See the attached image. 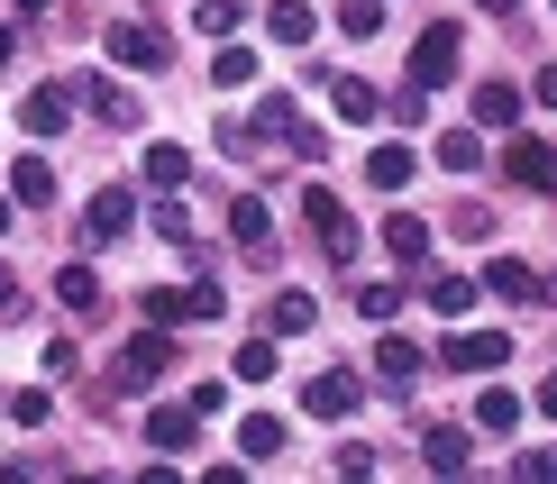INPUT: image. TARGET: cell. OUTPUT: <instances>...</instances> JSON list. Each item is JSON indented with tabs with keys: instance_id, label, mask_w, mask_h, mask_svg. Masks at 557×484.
<instances>
[{
	"instance_id": "cell-36",
	"label": "cell",
	"mask_w": 557,
	"mask_h": 484,
	"mask_svg": "<svg viewBox=\"0 0 557 484\" xmlns=\"http://www.w3.org/2000/svg\"><path fill=\"white\" fill-rule=\"evenodd\" d=\"M147 320H156V330H174V320H193V293H147Z\"/></svg>"
},
{
	"instance_id": "cell-13",
	"label": "cell",
	"mask_w": 557,
	"mask_h": 484,
	"mask_svg": "<svg viewBox=\"0 0 557 484\" xmlns=\"http://www.w3.org/2000/svg\"><path fill=\"white\" fill-rule=\"evenodd\" d=\"M238 457L247 467H274V457H284V421H274V411H247L238 421Z\"/></svg>"
},
{
	"instance_id": "cell-29",
	"label": "cell",
	"mask_w": 557,
	"mask_h": 484,
	"mask_svg": "<svg viewBox=\"0 0 557 484\" xmlns=\"http://www.w3.org/2000/svg\"><path fill=\"white\" fill-rule=\"evenodd\" d=\"M55 293H64V311H91V302H101V274H91V265H64Z\"/></svg>"
},
{
	"instance_id": "cell-43",
	"label": "cell",
	"mask_w": 557,
	"mask_h": 484,
	"mask_svg": "<svg viewBox=\"0 0 557 484\" xmlns=\"http://www.w3.org/2000/svg\"><path fill=\"white\" fill-rule=\"evenodd\" d=\"M540 411H548V421H557V375H548V384H540Z\"/></svg>"
},
{
	"instance_id": "cell-19",
	"label": "cell",
	"mask_w": 557,
	"mask_h": 484,
	"mask_svg": "<svg viewBox=\"0 0 557 484\" xmlns=\"http://www.w3.org/2000/svg\"><path fill=\"white\" fill-rule=\"evenodd\" d=\"M74 91H83V101H91V110H101V120H110V128H128V120H137V101H128V91H120V83H110V74H83Z\"/></svg>"
},
{
	"instance_id": "cell-26",
	"label": "cell",
	"mask_w": 557,
	"mask_h": 484,
	"mask_svg": "<svg viewBox=\"0 0 557 484\" xmlns=\"http://www.w3.org/2000/svg\"><path fill=\"white\" fill-rule=\"evenodd\" d=\"M274 330H284V338H301V330H311V320H320V302H311V293H274Z\"/></svg>"
},
{
	"instance_id": "cell-23",
	"label": "cell",
	"mask_w": 557,
	"mask_h": 484,
	"mask_svg": "<svg viewBox=\"0 0 557 484\" xmlns=\"http://www.w3.org/2000/svg\"><path fill=\"white\" fill-rule=\"evenodd\" d=\"M183 174H193V156H183V147H147V174H137V183H147V193H174Z\"/></svg>"
},
{
	"instance_id": "cell-21",
	"label": "cell",
	"mask_w": 557,
	"mask_h": 484,
	"mask_svg": "<svg viewBox=\"0 0 557 484\" xmlns=\"http://www.w3.org/2000/svg\"><path fill=\"white\" fill-rule=\"evenodd\" d=\"M438 165H448V174H475V165H484V137H475V128H438Z\"/></svg>"
},
{
	"instance_id": "cell-1",
	"label": "cell",
	"mask_w": 557,
	"mask_h": 484,
	"mask_svg": "<svg viewBox=\"0 0 557 484\" xmlns=\"http://www.w3.org/2000/svg\"><path fill=\"white\" fill-rule=\"evenodd\" d=\"M110 64H128V74H165L174 37L156 28V18H120V28H110Z\"/></svg>"
},
{
	"instance_id": "cell-17",
	"label": "cell",
	"mask_w": 557,
	"mask_h": 484,
	"mask_svg": "<svg viewBox=\"0 0 557 484\" xmlns=\"http://www.w3.org/2000/svg\"><path fill=\"white\" fill-rule=\"evenodd\" d=\"M384 247H393L403 265H421V257H430V220H421V211H393V220H384Z\"/></svg>"
},
{
	"instance_id": "cell-46",
	"label": "cell",
	"mask_w": 557,
	"mask_h": 484,
	"mask_svg": "<svg viewBox=\"0 0 557 484\" xmlns=\"http://www.w3.org/2000/svg\"><path fill=\"white\" fill-rule=\"evenodd\" d=\"M18 10H28V18H37V10H46V0H18Z\"/></svg>"
},
{
	"instance_id": "cell-38",
	"label": "cell",
	"mask_w": 557,
	"mask_h": 484,
	"mask_svg": "<svg viewBox=\"0 0 557 484\" xmlns=\"http://www.w3.org/2000/svg\"><path fill=\"white\" fill-rule=\"evenodd\" d=\"M512 475H530V484H557V448H521V457H512Z\"/></svg>"
},
{
	"instance_id": "cell-22",
	"label": "cell",
	"mask_w": 557,
	"mask_h": 484,
	"mask_svg": "<svg viewBox=\"0 0 557 484\" xmlns=\"http://www.w3.org/2000/svg\"><path fill=\"white\" fill-rule=\"evenodd\" d=\"M421 302H430L438 320H457V311L475 302V284H467V274H430V284H421Z\"/></svg>"
},
{
	"instance_id": "cell-6",
	"label": "cell",
	"mask_w": 557,
	"mask_h": 484,
	"mask_svg": "<svg viewBox=\"0 0 557 484\" xmlns=\"http://www.w3.org/2000/svg\"><path fill=\"white\" fill-rule=\"evenodd\" d=\"M503 174H512L521 193H557V147L548 137H503Z\"/></svg>"
},
{
	"instance_id": "cell-27",
	"label": "cell",
	"mask_w": 557,
	"mask_h": 484,
	"mask_svg": "<svg viewBox=\"0 0 557 484\" xmlns=\"http://www.w3.org/2000/svg\"><path fill=\"white\" fill-rule=\"evenodd\" d=\"M211 83H220V91H247V83H257V55H247V46H220V55H211Z\"/></svg>"
},
{
	"instance_id": "cell-37",
	"label": "cell",
	"mask_w": 557,
	"mask_h": 484,
	"mask_svg": "<svg viewBox=\"0 0 557 484\" xmlns=\"http://www.w3.org/2000/svg\"><path fill=\"white\" fill-rule=\"evenodd\" d=\"M147 228H156V238H193V220H183V201H174V193L147 211Z\"/></svg>"
},
{
	"instance_id": "cell-15",
	"label": "cell",
	"mask_w": 557,
	"mask_h": 484,
	"mask_svg": "<svg viewBox=\"0 0 557 484\" xmlns=\"http://www.w3.org/2000/svg\"><path fill=\"white\" fill-rule=\"evenodd\" d=\"M165 357H174V338H147V330H137L128 357H120V384H156V375H165Z\"/></svg>"
},
{
	"instance_id": "cell-9",
	"label": "cell",
	"mask_w": 557,
	"mask_h": 484,
	"mask_svg": "<svg viewBox=\"0 0 557 484\" xmlns=\"http://www.w3.org/2000/svg\"><path fill=\"white\" fill-rule=\"evenodd\" d=\"M421 457L438 475H467V457H475V430H457V421H430L421 430Z\"/></svg>"
},
{
	"instance_id": "cell-10",
	"label": "cell",
	"mask_w": 557,
	"mask_h": 484,
	"mask_svg": "<svg viewBox=\"0 0 557 484\" xmlns=\"http://www.w3.org/2000/svg\"><path fill=\"white\" fill-rule=\"evenodd\" d=\"M311 421H347V411H357V375H347V365H330V375H311Z\"/></svg>"
},
{
	"instance_id": "cell-20",
	"label": "cell",
	"mask_w": 557,
	"mask_h": 484,
	"mask_svg": "<svg viewBox=\"0 0 557 484\" xmlns=\"http://www.w3.org/2000/svg\"><path fill=\"white\" fill-rule=\"evenodd\" d=\"M484 293H503V302H530V293H540V274H530L521 257H494V265H484Z\"/></svg>"
},
{
	"instance_id": "cell-18",
	"label": "cell",
	"mask_w": 557,
	"mask_h": 484,
	"mask_svg": "<svg viewBox=\"0 0 557 484\" xmlns=\"http://www.w3.org/2000/svg\"><path fill=\"white\" fill-rule=\"evenodd\" d=\"M228 238H238V247H265V238H274V211H265L257 193H238V201H228Z\"/></svg>"
},
{
	"instance_id": "cell-2",
	"label": "cell",
	"mask_w": 557,
	"mask_h": 484,
	"mask_svg": "<svg viewBox=\"0 0 557 484\" xmlns=\"http://www.w3.org/2000/svg\"><path fill=\"white\" fill-rule=\"evenodd\" d=\"M128 228H137V193L128 183H101V193L83 201V247H120Z\"/></svg>"
},
{
	"instance_id": "cell-28",
	"label": "cell",
	"mask_w": 557,
	"mask_h": 484,
	"mask_svg": "<svg viewBox=\"0 0 557 484\" xmlns=\"http://www.w3.org/2000/svg\"><path fill=\"white\" fill-rule=\"evenodd\" d=\"M0 402H10L18 430H46V411H55V394H46V384H18V394H0Z\"/></svg>"
},
{
	"instance_id": "cell-14",
	"label": "cell",
	"mask_w": 557,
	"mask_h": 484,
	"mask_svg": "<svg viewBox=\"0 0 557 484\" xmlns=\"http://www.w3.org/2000/svg\"><path fill=\"white\" fill-rule=\"evenodd\" d=\"M421 365H430V357H421V348H411V338H393V330L375 338V375L393 384V394H403V384H421Z\"/></svg>"
},
{
	"instance_id": "cell-5",
	"label": "cell",
	"mask_w": 557,
	"mask_h": 484,
	"mask_svg": "<svg viewBox=\"0 0 557 484\" xmlns=\"http://www.w3.org/2000/svg\"><path fill=\"white\" fill-rule=\"evenodd\" d=\"M457 37H467L457 18H430V28H421V46H411V83H421V91H438L457 74Z\"/></svg>"
},
{
	"instance_id": "cell-8",
	"label": "cell",
	"mask_w": 557,
	"mask_h": 484,
	"mask_svg": "<svg viewBox=\"0 0 557 484\" xmlns=\"http://www.w3.org/2000/svg\"><path fill=\"white\" fill-rule=\"evenodd\" d=\"M201 439V411L193 402H165V411H147V448H165V457H183Z\"/></svg>"
},
{
	"instance_id": "cell-11",
	"label": "cell",
	"mask_w": 557,
	"mask_h": 484,
	"mask_svg": "<svg viewBox=\"0 0 557 484\" xmlns=\"http://www.w3.org/2000/svg\"><path fill=\"white\" fill-rule=\"evenodd\" d=\"M330 101H338V120H347V128H375V120H384L375 83H357V74H330Z\"/></svg>"
},
{
	"instance_id": "cell-25",
	"label": "cell",
	"mask_w": 557,
	"mask_h": 484,
	"mask_svg": "<svg viewBox=\"0 0 557 484\" xmlns=\"http://www.w3.org/2000/svg\"><path fill=\"white\" fill-rule=\"evenodd\" d=\"M265 28L284 37V46H301V37L320 28V18H311V0H274V10H265Z\"/></svg>"
},
{
	"instance_id": "cell-3",
	"label": "cell",
	"mask_w": 557,
	"mask_h": 484,
	"mask_svg": "<svg viewBox=\"0 0 557 484\" xmlns=\"http://www.w3.org/2000/svg\"><path fill=\"white\" fill-rule=\"evenodd\" d=\"M301 211H311V228H320V247H330L338 265H357V220H347V201L330 193V183H301Z\"/></svg>"
},
{
	"instance_id": "cell-35",
	"label": "cell",
	"mask_w": 557,
	"mask_h": 484,
	"mask_svg": "<svg viewBox=\"0 0 557 484\" xmlns=\"http://www.w3.org/2000/svg\"><path fill=\"white\" fill-rule=\"evenodd\" d=\"M448 228H457V238H494V211H484V201H457Z\"/></svg>"
},
{
	"instance_id": "cell-33",
	"label": "cell",
	"mask_w": 557,
	"mask_h": 484,
	"mask_svg": "<svg viewBox=\"0 0 557 484\" xmlns=\"http://www.w3.org/2000/svg\"><path fill=\"white\" fill-rule=\"evenodd\" d=\"M274 375V338H247L238 348V384H265Z\"/></svg>"
},
{
	"instance_id": "cell-16",
	"label": "cell",
	"mask_w": 557,
	"mask_h": 484,
	"mask_svg": "<svg viewBox=\"0 0 557 484\" xmlns=\"http://www.w3.org/2000/svg\"><path fill=\"white\" fill-rule=\"evenodd\" d=\"M512 120H521V91H512V83H475V128H503V137H512Z\"/></svg>"
},
{
	"instance_id": "cell-12",
	"label": "cell",
	"mask_w": 557,
	"mask_h": 484,
	"mask_svg": "<svg viewBox=\"0 0 557 484\" xmlns=\"http://www.w3.org/2000/svg\"><path fill=\"white\" fill-rule=\"evenodd\" d=\"M10 201L18 211H46V201H55V165H46V156H18L10 165Z\"/></svg>"
},
{
	"instance_id": "cell-40",
	"label": "cell",
	"mask_w": 557,
	"mask_h": 484,
	"mask_svg": "<svg viewBox=\"0 0 557 484\" xmlns=\"http://www.w3.org/2000/svg\"><path fill=\"white\" fill-rule=\"evenodd\" d=\"M530 91H540V101L557 110V64H540V83H530Z\"/></svg>"
},
{
	"instance_id": "cell-4",
	"label": "cell",
	"mask_w": 557,
	"mask_h": 484,
	"mask_svg": "<svg viewBox=\"0 0 557 484\" xmlns=\"http://www.w3.org/2000/svg\"><path fill=\"white\" fill-rule=\"evenodd\" d=\"M503 357H512V330H457V338H438V365H457V375H494Z\"/></svg>"
},
{
	"instance_id": "cell-32",
	"label": "cell",
	"mask_w": 557,
	"mask_h": 484,
	"mask_svg": "<svg viewBox=\"0 0 557 484\" xmlns=\"http://www.w3.org/2000/svg\"><path fill=\"white\" fill-rule=\"evenodd\" d=\"M338 28L347 37H375L384 28V0H338Z\"/></svg>"
},
{
	"instance_id": "cell-31",
	"label": "cell",
	"mask_w": 557,
	"mask_h": 484,
	"mask_svg": "<svg viewBox=\"0 0 557 484\" xmlns=\"http://www.w3.org/2000/svg\"><path fill=\"white\" fill-rule=\"evenodd\" d=\"M403 311V284H357V320H393Z\"/></svg>"
},
{
	"instance_id": "cell-39",
	"label": "cell",
	"mask_w": 557,
	"mask_h": 484,
	"mask_svg": "<svg viewBox=\"0 0 557 484\" xmlns=\"http://www.w3.org/2000/svg\"><path fill=\"white\" fill-rule=\"evenodd\" d=\"M384 120H403V128H421V120H430V91H421V83H411V91H403V101H393V110H384Z\"/></svg>"
},
{
	"instance_id": "cell-34",
	"label": "cell",
	"mask_w": 557,
	"mask_h": 484,
	"mask_svg": "<svg viewBox=\"0 0 557 484\" xmlns=\"http://www.w3.org/2000/svg\"><path fill=\"white\" fill-rule=\"evenodd\" d=\"M193 18H201V28H211V37H228V28H238V18H247V0H201Z\"/></svg>"
},
{
	"instance_id": "cell-42",
	"label": "cell",
	"mask_w": 557,
	"mask_h": 484,
	"mask_svg": "<svg viewBox=\"0 0 557 484\" xmlns=\"http://www.w3.org/2000/svg\"><path fill=\"white\" fill-rule=\"evenodd\" d=\"M10 64H18V28H0V74H10Z\"/></svg>"
},
{
	"instance_id": "cell-45",
	"label": "cell",
	"mask_w": 557,
	"mask_h": 484,
	"mask_svg": "<svg viewBox=\"0 0 557 484\" xmlns=\"http://www.w3.org/2000/svg\"><path fill=\"white\" fill-rule=\"evenodd\" d=\"M10 211H18V201H0V228H10Z\"/></svg>"
},
{
	"instance_id": "cell-41",
	"label": "cell",
	"mask_w": 557,
	"mask_h": 484,
	"mask_svg": "<svg viewBox=\"0 0 557 484\" xmlns=\"http://www.w3.org/2000/svg\"><path fill=\"white\" fill-rule=\"evenodd\" d=\"M475 10H484V18H521V0H475Z\"/></svg>"
},
{
	"instance_id": "cell-44",
	"label": "cell",
	"mask_w": 557,
	"mask_h": 484,
	"mask_svg": "<svg viewBox=\"0 0 557 484\" xmlns=\"http://www.w3.org/2000/svg\"><path fill=\"white\" fill-rule=\"evenodd\" d=\"M10 293H18V284H10V257H0V311H10Z\"/></svg>"
},
{
	"instance_id": "cell-30",
	"label": "cell",
	"mask_w": 557,
	"mask_h": 484,
	"mask_svg": "<svg viewBox=\"0 0 557 484\" xmlns=\"http://www.w3.org/2000/svg\"><path fill=\"white\" fill-rule=\"evenodd\" d=\"M475 430H494V439H503V430H521V402L512 394H484L475 402Z\"/></svg>"
},
{
	"instance_id": "cell-7",
	"label": "cell",
	"mask_w": 557,
	"mask_h": 484,
	"mask_svg": "<svg viewBox=\"0 0 557 484\" xmlns=\"http://www.w3.org/2000/svg\"><path fill=\"white\" fill-rule=\"evenodd\" d=\"M18 128H28V137H64V128H74V91H64V83H37L28 101H18Z\"/></svg>"
},
{
	"instance_id": "cell-24",
	"label": "cell",
	"mask_w": 557,
	"mask_h": 484,
	"mask_svg": "<svg viewBox=\"0 0 557 484\" xmlns=\"http://www.w3.org/2000/svg\"><path fill=\"white\" fill-rule=\"evenodd\" d=\"M366 183H375V193H403L411 183V147H375L366 156Z\"/></svg>"
}]
</instances>
